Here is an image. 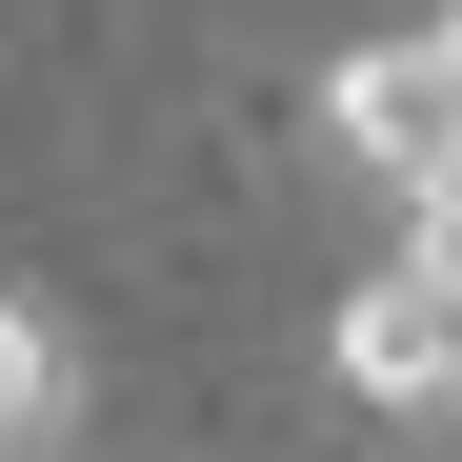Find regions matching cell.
I'll list each match as a JSON object with an SVG mask.
<instances>
[{
	"mask_svg": "<svg viewBox=\"0 0 462 462\" xmlns=\"http://www.w3.org/2000/svg\"><path fill=\"white\" fill-rule=\"evenodd\" d=\"M322 362H342V402H382V422H462V181L402 201V242L342 282Z\"/></svg>",
	"mask_w": 462,
	"mask_h": 462,
	"instance_id": "1",
	"label": "cell"
},
{
	"mask_svg": "<svg viewBox=\"0 0 462 462\" xmlns=\"http://www.w3.org/2000/svg\"><path fill=\"white\" fill-rule=\"evenodd\" d=\"M81 442V342H60V301L0 282V462H60Z\"/></svg>",
	"mask_w": 462,
	"mask_h": 462,
	"instance_id": "3",
	"label": "cell"
},
{
	"mask_svg": "<svg viewBox=\"0 0 462 462\" xmlns=\"http://www.w3.org/2000/svg\"><path fill=\"white\" fill-rule=\"evenodd\" d=\"M301 121H322V162H342V181L442 201V181H462V0H422V21H382V41H342Z\"/></svg>",
	"mask_w": 462,
	"mask_h": 462,
	"instance_id": "2",
	"label": "cell"
}]
</instances>
